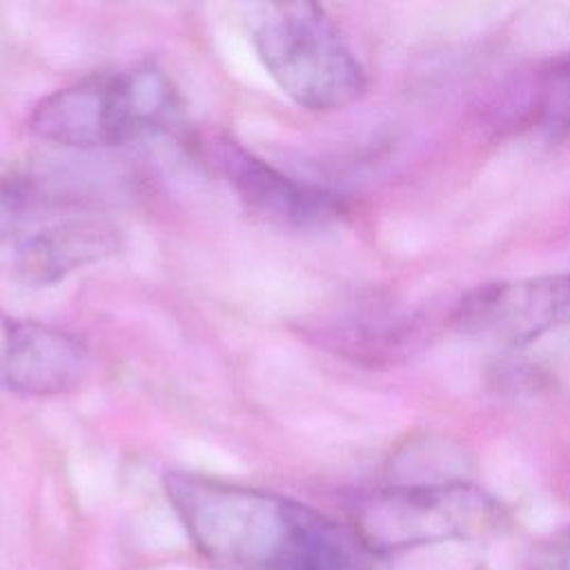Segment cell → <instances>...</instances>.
Listing matches in <instances>:
<instances>
[{"mask_svg":"<svg viewBox=\"0 0 570 570\" xmlns=\"http://www.w3.org/2000/svg\"><path fill=\"white\" fill-rule=\"evenodd\" d=\"M163 488L196 550L223 570H370L350 523L296 499L185 470Z\"/></svg>","mask_w":570,"mask_h":570,"instance_id":"cell-1","label":"cell"},{"mask_svg":"<svg viewBox=\"0 0 570 570\" xmlns=\"http://www.w3.org/2000/svg\"><path fill=\"white\" fill-rule=\"evenodd\" d=\"M180 118V96L165 71L151 65L89 73L36 102L29 129L36 138L69 149L118 147L167 131Z\"/></svg>","mask_w":570,"mask_h":570,"instance_id":"cell-2","label":"cell"},{"mask_svg":"<svg viewBox=\"0 0 570 570\" xmlns=\"http://www.w3.org/2000/svg\"><path fill=\"white\" fill-rule=\"evenodd\" d=\"M240 20L256 58L296 105L336 111L365 94V69L321 4L252 2Z\"/></svg>","mask_w":570,"mask_h":570,"instance_id":"cell-3","label":"cell"},{"mask_svg":"<svg viewBox=\"0 0 570 570\" xmlns=\"http://www.w3.org/2000/svg\"><path fill=\"white\" fill-rule=\"evenodd\" d=\"M503 525V505L465 479L392 483L350 503V528L370 554L479 539Z\"/></svg>","mask_w":570,"mask_h":570,"instance_id":"cell-4","label":"cell"},{"mask_svg":"<svg viewBox=\"0 0 570 570\" xmlns=\"http://www.w3.org/2000/svg\"><path fill=\"white\" fill-rule=\"evenodd\" d=\"M450 325L499 345L532 343L570 325V269L476 285L461 296Z\"/></svg>","mask_w":570,"mask_h":570,"instance_id":"cell-5","label":"cell"},{"mask_svg":"<svg viewBox=\"0 0 570 570\" xmlns=\"http://www.w3.org/2000/svg\"><path fill=\"white\" fill-rule=\"evenodd\" d=\"M207 156L240 203L269 225L312 229L341 212L332 194L281 171L236 140L225 136L212 140Z\"/></svg>","mask_w":570,"mask_h":570,"instance_id":"cell-6","label":"cell"},{"mask_svg":"<svg viewBox=\"0 0 570 570\" xmlns=\"http://www.w3.org/2000/svg\"><path fill=\"white\" fill-rule=\"evenodd\" d=\"M89 372V350L71 332L29 318H16L2 385L24 396L73 392Z\"/></svg>","mask_w":570,"mask_h":570,"instance_id":"cell-7","label":"cell"},{"mask_svg":"<svg viewBox=\"0 0 570 570\" xmlns=\"http://www.w3.org/2000/svg\"><path fill=\"white\" fill-rule=\"evenodd\" d=\"M120 232L105 218H56L16 245V274L29 287L56 285L69 274L114 256Z\"/></svg>","mask_w":570,"mask_h":570,"instance_id":"cell-8","label":"cell"},{"mask_svg":"<svg viewBox=\"0 0 570 570\" xmlns=\"http://www.w3.org/2000/svg\"><path fill=\"white\" fill-rule=\"evenodd\" d=\"M51 212V198L33 183L0 171V240L18 245L36 229L56 220Z\"/></svg>","mask_w":570,"mask_h":570,"instance_id":"cell-9","label":"cell"},{"mask_svg":"<svg viewBox=\"0 0 570 570\" xmlns=\"http://www.w3.org/2000/svg\"><path fill=\"white\" fill-rule=\"evenodd\" d=\"M543 122L550 131L570 127V60L550 73L543 96Z\"/></svg>","mask_w":570,"mask_h":570,"instance_id":"cell-10","label":"cell"},{"mask_svg":"<svg viewBox=\"0 0 570 570\" xmlns=\"http://www.w3.org/2000/svg\"><path fill=\"white\" fill-rule=\"evenodd\" d=\"M530 570H570V528L537 552Z\"/></svg>","mask_w":570,"mask_h":570,"instance_id":"cell-11","label":"cell"},{"mask_svg":"<svg viewBox=\"0 0 570 570\" xmlns=\"http://www.w3.org/2000/svg\"><path fill=\"white\" fill-rule=\"evenodd\" d=\"M13 325H16V318L0 309V381H2V370H4L7 354H9V343H11Z\"/></svg>","mask_w":570,"mask_h":570,"instance_id":"cell-12","label":"cell"}]
</instances>
